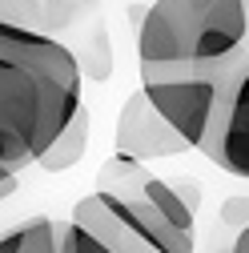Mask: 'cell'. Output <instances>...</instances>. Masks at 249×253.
<instances>
[{"instance_id": "cell-1", "label": "cell", "mask_w": 249, "mask_h": 253, "mask_svg": "<svg viewBox=\"0 0 249 253\" xmlns=\"http://www.w3.org/2000/svg\"><path fill=\"white\" fill-rule=\"evenodd\" d=\"M81 60L56 37L0 24V169L20 173L81 109Z\"/></svg>"}, {"instance_id": "cell-2", "label": "cell", "mask_w": 249, "mask_h": 253, "mask_svg": "<svg viewBox=\"0 0 249 253\" xmlns=\"http://www.w3.org/2000/svg\"><path fill=\"white\" fill-rule=\"evenodd\" d=\"M141 65L233 73L249 56V0H157L137 24Z\"/></svg>"}, {"instance_id": "cell-3", "label": "cell", "mask_w": 249, "mask_h": 253, "mask_svg": "<svg viewBox=\"0 0 249 253\" xmlns=\"http://www.w3.org/2000/svg\"><path fill=\"white\" fill-rule=\"evenodd\" d=\"M225 81H229V73L189 69V65H185L181 77L141 84V92H145V101L157 109V117L189 149H205V141L213 133V121H217V105H221Z\"/></svg>"}, {"instance_id": "cell-4", "label": "cell", "mask_w": 249, "mask_h": 253, "mask_svg": "<svg viewBox=\"0 0 249 253\" xmlns=\"http://www.w3.org/2000/svg\"><path fill=\"white\" fill-rule=\"evenodd\" d=\"M213 165H221L233 177H249V56L229 73L217 105L213 133L201 149Z\"/></svg>"}, {"instance_id": "cell-5", "label": "cell", "mask_w": 249, "mask_h": 253, "mask_svg": "<svg viewBox=\"0 0 249 253\" xmlns=\"http://www.w3.org/2000/svg\"><path fill=\"white\" fill-rule=\"evenodd\" d=\"M117 153L121 157H133V161L149 165V161H161V157H177L185 153L189 145H185L169 125L157 117V109H153L145 101V92H129V101L121 105V117H117Z\"/></svg>"}, {"instance_id": "cell-6", "label": "cell", "mask_w": 249, "mask_h": 253, "mask_svg": "<svg viewBox=\"0 0 249 253\" xmlns=\"http://www.w3.org/2000/svg\"><path fill=\"white\" fill-rule=\"evenodd\" d=\"M97 193H101V189H97ZM101 197H105V205H109L153 253H193V233L169 225V221L153 209L137 189H129V193H101Z\"/></svg>"}, {"instance_id": "cell-7", "label": "cell", "mask_w": 249, "mask_h": 253, "mask_svg": "<svg viewBox=\"0 0 249 253\" xmlns=\"http://www.w3.org/2000/svg\"><path fill=\"white\" fill-rule=\"evenodd\" d=\"M73 225H81L88 237H97L109 253H153L129 225H124V221L105 205V197L101 193H88V197H81L77 205H73Z\"/></svg>"}, {"instance_id": "cell-8", "label": "cell", "mask_w": 249, "mask_h": 253, "mask_svg": "<svg viewBox=\"0 0 249 253\" xmlns=\"http://www.w3.org/2000/svg\"><path fill=\"white\" fill-rule=\"evenodd\" d=\"M81 0H0V24H16V28H33L44 33L52 24H69L73 8Z\"/></svg>"}, {"instance_id": "cell-9", "label": "cell", "mask_w": 249, "mask_h": 253, "mask_svg": "<svg viewBox=\"0 0 249 253\" xmlns=\"http://www.w3.org/2000/svg\"><path fill=\"white\" fill-rule=\"evenodd\" d=\"M88 129H92V117H88V109L81 105V109L73 113V121L52 137V145L37 157V165L48 169V173H65V169H73L81 157H84V149H88Z\"/></svg>"}, {"instance_id": "cell-10", "label": "cell", "mask_w": 249, "mask_h": 253, "mask_svg": "<svg viewBox=\"0 0 249 253\" xmlns=\"http://www.w3.org/2000/svg\"><path fill=\"white\" fill-rule=\"evenodd\" d=\"M137 193L157 209L169 225H177V229H185V233H193V209L185 205L181 197H177V189H173V181H165V177H153V173H145L141 181H137Z\"/></svg>"}, {"instance_id": "cell-11", "label": "cell", "mask_w": 249, "mask_h": 253, "mask_svg": "<svg viewBox=\"0 0 249 253\" xmlns=\"http://www.w3.org/2000/svg\"><path fill=\"white\" fill-rule=\"evenodd\" d=\"M0 253H56V221L28 217L8 233H0Z\"/></svg>"}, {"instance_id": "cell-12", "label": "cell", "mask_w": 249, "mask_h": 253, "mask_svg": "<svg viewBox=\"0 0 249 253\" xmlns=\"http://www.w3.org/2000/svg\"><path fill=\"white\" fill-rule=\"evenodd\" d=\"M149 169L141 165V161H133V157H121V153H113L109 161L101 165V173H97V189L101 193H129V189H137V181L145 177Z\"/></svg>"}, {"instance_id": "cell-13", "label": "cell", "mask_w": 249, "mask_h": 253, "mask_svg": "<svg viewBox=\"0 0 249 253\" xmlns=\"http://www.w3.org/2000/svg\"><path fill=\"white\" fill-rule=\"evenodd\" d=\"M56 253H109L97 237H88L81 225L65 221V225H56Z\"/></svg>"}, {"instance_id": "cell-14", "label": "cell", "mask_w": 249, "mask_h": 253, "mask_svg": "<svg viewBox=\"0 0 249 253\" xmlns=\"http://www.w3.org/2000/svg\"><path fill=\"white\" fill-rule=\"evenodd\" d=\"M113 73V52H109V33L92 28V65H88V81H109Z\"/></svg>"}, {"instance_id": "cell-15", "label": "cell", "mask_w": 249, "mask_h": 253, "mask_svg": "<svg viewBox=\"0 0 249 253\" xmlns=\"http://www.w3.org/2000/svg\"><path fill=\"white\" fill-rule=\"evenodd\" d=\"M173 189H177V197H181L185 205L197 213V205H201V189H197L193 181H185V177H177V185H173Z\"/></svg>"}, {"instance_id": "cell-16", "label": "cell", "mask_w": 249, "mask_h": 253, "mask_svg": "<svg viewBox=\"0 0 249 253\" xmlns=\"http://www.w3.org/2000/svg\"><path fill=\"white\" fill-rule=\"evenodd\" d=\"M229 253H249V225H241V229H237V241L229 245Z\"/></svg>"}, {"instance_id": "cell-17", "label": "cell", "mask_w": 249, "mask_h": 253, "mask_svg": "<svg viewBox=\"0 0 249 253\" xmlns=\"http://www.w3.org/2000/svg\"><path fill=\"white\" fill-rule=\"evenodd\" d=\"M16 193V177H4V181H0V201H8Z\"/></svg>"}, {"instance_id": "cell-18", "label": "cell", "mask_w": 249, "mask_h": 253, "mask_svg": "<svg viewBox=\"0 0 249 253\" xmlns=\"http://www.w3.org/2000/svg\"><path fill=\"white\" fill-rule=\"evenodd\" d=\"M4 177H16V173H4V169H0V181H4Z\"/></svg>"}, {"instance_id": "cell-19", "label": "cell", "mask_w": 249, "mask_h": 253, "mask_svg": "<svg viewBox=\"0 0 249 253\" xmlns=\"http://www.w3.org/2000/svg\"><path fill=\"white\" fill-rule=\"evenodd\" d=\"M213 253H229V249H213Z\"/></svg>"}]
</instances>
